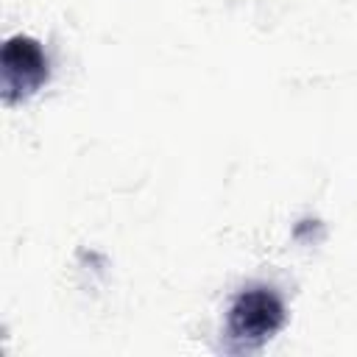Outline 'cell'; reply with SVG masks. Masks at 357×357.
Masks as SVG:
<instances>
[{
	"instance_id": "cell-1",
	"label": "cell",
	"mask_w": 357,
	"mask_h": 357,
	"mask_svg": "<svg viewBox=\"0 0 357 357\" xmlns=\"http://www.w3.org/2000/svg\"><path fill=\"white\" fill-rule=\"evenodd\" d=\"M282 324L284 304L279 301V296L268 287H251L234 298L226 321V335L231 340V349L248 351L271 340L282 329Z\"/></svg>"
},
{
	"instance_id": "cell-2",
	"label": "cell",
	"mask_w": 357,
	"mask_h": 357,
	"mask_svg": "<svg viewBox=\"0 0 357 357\" xmlns=\"http://www.w3.org/2000/svg\"><path fill=\"white\" fill-rule=\"evenodd\" d=\"M0 73H3V100L6 103H17V100L33 95L47 81V59H45L39 42L31 36H11L3 45Z\"/></svg>"
}]
</instances>
